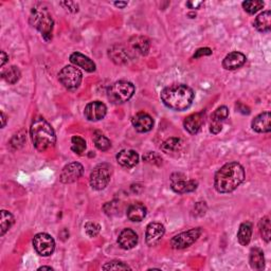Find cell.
I'll return each mask as SVG.
<instances>
[{"instance_id": "obj_1", "label": "cell", "mask_w": 271, "mask_h": 271, "mask_svg": "<svg viewBox=\"0 0 271 271\" xmlns=\"http://www.w3.org/2000/svg\"><path fill=\"white\" fill-rule=\"evenodd\" d=\"M245 179V170L237 162L226 163L215 174L214 187L218 193L233 192Z\"/></svg>"}, {"instance_id": "obj_2", "label": "cell", "mask_w": 271, "mask_h": 271, "mask_svg": "<svg viewBox=\"0 0 271 271\" xmlns=\"http://www.w3.org/2000/svg\"><path fill=\"white\" fill-rule=\"evenodd\" d=\"M194 91L191 87L183 84L168 86L160 93L163 104L176 111L187 110L194 101Z\"/></svg>"}, {"instance_id": "obj_3", "label": "cell", "mask_w": 271, "mask_h": 271, "mask_svg": "<svg viewBox=\"0 0 271 271\" xmlns=\"http://www.w3.org/2000/svg\"><path fill=\"white\" fill-rule=\"evenodd\" d=\"M30 134L35 149L40 152H45L48 149L54 147L56 142L54 129L43 117H36L33 120Z\"/></svg>"}, {"instance_id": "obj_4", "label": "cell", "mask_w": 271, "mask_h": 271, "mask_svg": "<svg viewBox=\"0 0 271 271\" xmlns=\"http://www.w3.org/2000/svg\"><path fill=\"white\" fill-rule=\"evenodd\" d=\"M31 25L40 31L45 41H50L53 32V18L44 8H33L30 16Z\"/></svg>"}, {"instance_id": "obj_5", "label": "cell", "mask_w": 271, "mask_h": 271, "mask_svg": "<svg viewBox=\"0 0 271 271\" xmlns=\"http://www.w3.org/2000/svg\"><path fill=\"white\" fill-rule=\"evenodd\" d=\"M134 86L127 81H118L109 86L107 95L113 104H122L132 98Z\"/></svg>"}, {"instance_id": "obj_6", "label": "cell", "mask_w": 271, "mask_h": 271, "mask_svg": "<svg viewBox=\"0 0 271 271\" xmlns=\"http://www.w3.org/2000/svg\"><path fill=\"white\" fill-rule=\"evenodd\" d=\"M111 167L107 163L96 166L90 174V186L96 191L104 190L108 186L111 178Z\"/></svg>"}, {"instance_id": "obj_7", "label": "cell", "mask_w": 271, "mask_h": 271, "mask_svg": "<svg viewBox=\"0 0 271 271\" xmlns=\"http://www.w3.org/2000/svg\"><path fill=\"white\" fill-rule=\"evenodd\" d=\"M83 74L75 66H65L59 73V80L67 89H76L82 83Z\"/></svg>"}, {"instance_id": "obj_8", "label": "cell", "mask_w": 271, "mask_h": 271, "mask_svg": "<svg viewBox=\"0 0 271 271\" xmlns=\"http://www.w3.org/2000/svg\"><path fill=\"white\" fill-rule=\"evenodd\" d=\"M201 233H202L201 228H194L189 231L182 232V233L174 236L171 239V246L174 249H177V250L186 249L194 244L195 241L200 237Z\"/></svg>"}, {"instance_id": "obj_9", "label": "cell", "mask_w": 271, "mask_h": 271, "mask_svg": "<svg viewBox=\"0 0 271 271\" xmlns=\"http://www.w3.org/2000/svg\"><path fill=\"white\" fill-rule=\"evenodd\" d=\"M198 187L196 180L187 179V177L181 173L173 174L171 177V188L178 194H187V193L194 192Z\"/></svg>"}, {"instance_id": "obj_10", "label": "cell", "mask_w": 271, "mask_h": 271, "mask_svg": "<svg viewBox=\"0 0 271 271\" xmlns=\"http://www.w3.org/2000/svg\"><path fill=\"white\" fill-rule=\"evenodd\" d=\"M33 247L42 256H50L55 249V241L48 233H38L33 238Z\"/></svg>"}, {"instance_id": "obj_11", "label": "cell", "mask_w": 271, "mask_h": 271, "mask_svg": "<svg viewBox=\"0 0 271 271\" xmlns=\"http://www.w3.org/2000/svg\"><path fill=\"white\" fill-rule=\"evenodd\" d=\"M84 173V168L79 162H72L67 164L66 167L61 172L60 180L63 183H73L76 180H79Z\"/></svg>"}, {"instance_id": "obj_12", "label": "cell", "mask_w": 271, "mask_h": 271, "mask_svg": "<svg viewBox=\"0 0 271 271\" xmlns=\"http://www.w3.org/2000/svg\"><path fill=\"white\" fill-rule=\"evenodd\" d=\"M106 113H107V107L100 101H94L87 104L84 110L85 118L91 122H96L104 119Z\"/></svg>"}, {"instance_id": "obj_13", "label": "cell", "mask_w": 271, "mask_h": 271, "mask_svg": "<svg viewBox=\"0 0 271 271\" xmlns=\"http://www.w3.org/2000/svg\"><path fill=\"white\" fill-rule=\"evenodd\" d=\"M166 233V228L160 222H151L147 227L145 232V240L151 247L156 246Z\"/></svg>"}, {"instance_id": "obj_14", "label": "cell", "mask_w": 271, "mask_h": 271, "mask_svg": "<svg viewBox=\"0 0 271 271\" xmlns=\"http://www.w3.org/2000/svg\"><path fill=\"white\" fill-rule=\"evenodd\" d=\"M229 117V109L227 106H220L211 115L210 131L213 134H217L222 129V123Z\"/></svg>"}, {"instance_id": "obj_15", "label": "cell", "mask_w": 271, "mask_h": 271, "mask_svg": "<svg viewBox=\"0 0 271 271\" xmlns=\"http://www.w3.org/2000/svg\"><path fill=\"white\" fill-rule=\"evenodd\" d=\"M205 118H206V114L203 111L192 113L188 115V117L185 119V121H183V126H185V129L188 132L195 134L201 129L202 125L205 124Z\"/></svg>"}, {"instance_id": "obj_16", "label": "cell", "mask_w": 271, "mask_h": 271, "mask_svg": "<svg viewBox=\"0 0 271 271\" xmlns=\"http://www.w3.org/2000/svg\"><path fill=\"white\" fill-rule=\"evenodd\" d=\"M132 126L138 132H149L154 127V120L149 113L138 112L131 119Z\"/></svg>"}, {"instance_id": "obj_17", "label": "cell", "mask_w": 271, "mask_h": 271, "mask_svg": "<svg viewBox=\"0 0 271 271\" xmlns=\"http://www.w3.org/2000/svg\"><path fill=\"white\" fill-rule=\"evenodd\" d=\"M246 61L247 59L245 54L234 51L229 53L225 57L224 61H222V67H224L226 70H236L241 66H244Z\"/></svg>"}, {"instance_id": "obj_18", "label": "cell", "mask_w": 271, "mask_h": 271, "mask_svg": "<svg viewBox=\"0 0 271 271\" xmlns=\"http://www.w3.org/2000/svg\"><path fill=\"white\" fill-rule=\"evenodd\" d=\"M117 161L123 168L131 169L136 167L139 162V155L132 150H122L117 155Z\"/></svg>"}, {"instance_id": "obj_19", "label": "cell", "mask_w": 271, "mask_h": 271, "mask_svg": "<svg viewBox=\"0 0 271 271\" xmlns=\"http://www.w3.org/2000/svg\"><path fill=\"white\" fill-rule=\"evenodd\" d=\"M138 240V235L133 230L124 229L118 237V244L124 250H130L137 246Z\"/></svg>"}, {"instance_id": "obj_20", "label": "cell", "mask_w": 271, "mask_h": 271, "mask_svg": "<svg viewBox=\"0 0 271 271\" xmlns=\"http://www.w3.org/2000/svg\"><path fill=\"white\" fill-rule=\"evenodd\" d=\"M252 129L256 132H269L271 130V115L269 111L260 113L252 121Z\"/></svg>"}, {"instance_id": "obj_21", "label": "cell", "mask_w": 271, "mask_h": 271, "mask_svg": "<svg viewBox=\"0 0 271 271\" xmlns=\"http://www.w3.org/2000/svg\"><path fill=\"white\" fill-rule=\"evenodd\" d=\"M70 62L76 67H80L87 72H93L95 70V64L88 56L80 52H74L70 55Z\"/></svg>"}, {"instance_id": "obj_22", "label": "cell", "mask_w": 271, "mask_h": 271, "mask_svg": "<svg viewBox=\"0 0 271 271\" xmlns=\"http://www.w3.org/2000/svg\"><path fill=\"white\" fill-rule=\"evenodd\" d=\"M130 46L132 50H134L137 53L141 55H148L150 48H151V42L148 37L137 35L130 38Z\"/></svg>"}, {"instance_id": "obj_23", "label": "cell", "mask_w": 271, "mask_h": 271, "mask_svg": "<svg viewBox=\"0 0 271 271\" xmlns=\"http://www.w3.org/2000/svg\"><path fill=\"white\" fill-rule=\"evenodd\" d=\"M148 214V209L141 202H133L127 208V217L131 221H142Z\"/></svg>"}, {"instance_id": "obj_24", "label": "cell", "mask_w": 271, "mask_h": 271, "mask_svg": "<svg viewBox=\"0 0 271 271\" xmlns=\"http://www.w3.org/2000/svg\"><path fill=\"white\" fill-rule=\"evenodd\" d=\"M161 151L171 156H177L182 150V141L179 138H169L161 144Z\"/></svg>"}, {"instance_id": "obj_25", "label": "cell", "mask_w": 271, "mask_h": 271, "mask_svg": "<svg viewBox=\"0 0 271 271\" xmlns=\"http://www.w3.org/2000/svg\"><path fill=\"white\" fill-rule=\"evenodd\" d=\"M250 266L254 270H262L265 267V257L262 249L252 248L250 251L249 257Z\"/></svg>"}, {"instance_id": "obj_26", "label": "cell", "mask_w": 271, "mask_h": 271, "mask_svg": "<svg viewBox=\"0 0 271 271\" xmlns=\"http://www.w3.org/2000/svg\"><path fill=\"white\" fill-rule=\"evenodd\" d=\"M252 224L249 221H245L239 226L238 232H237V239L238 243L241 246H248L251 237H252Z\"/></svg>"}, {"instance_id": "obj_27", "label": "cell", "mask_w": 271, "mask_h": 271, "mask_svg": "<svg viewBox=\"0 0 271 271\" xmlns=\"http://www.w3.org/2000/svg\"><path fill=\"white\" fill-rule=\"evenodd\" d=\"M254 28L258 32L267 33L271 29V12L265 11L260 13L254 21Z\"/></svg>"}, {"instance_id": "obj_28", "label": "cell", "mask_w": 271, "mask_h": 271, "mask_svg": "<svg viewBox=\"0 0 271 271\" xmlns=\"http://www.w3.org/2000/svg\"><path fill=\"white\" fill-rule=\"evenodd\" d=\"M110 60L117 65H124L128 62V54L120 46H113L108 50Z\"/></svg>"}, {"instance_id": "obj_29", "label": "cell", "mask_w": 271, "mask_h": 271, "mask_svg": "<svg viewBox=\"0 0 271 271\" xmlns=\"http://www.w3.org/2000/svg\"><path fill=\"white\" fill-rule=\"evenodd\" d=\"M92 140L94 142L95 148L98 150H100V151H102V152L108 151L111 148L110 140L107 137H105V136L99 130L94 131Z\"/></svg>"}, {"instance_id": "obj_30", "label": "cell", "mask_w": 271, "mask_h": 271, "mask_svg": "<svg viewBox=\"0 0 271 271\" xmlns=\"http://www.w3.org/2000/svg\"><path fill=\"white\" fill-rule=\"evenodd\" d=\"M2 76L7 83L13 85V84H16L19 81V79H21L22 73H21V70H19L16 66H11L3 71Z\"/></svg>"}, {"instance_id": "obj_31", "label": "cell", "mask_w": 271, "mask_h": 271, "mask_svg": "<svg viewBox=\"0 0 271 271\" xmlns=\"http://www.w3.org/2000/svg\"><path fill=\"white\" fill-rule=\"evenodd\" d=\"M14 216L11 213L6 210L2 211V227H0V229H2L0 234H2V236H4L7 232L11 229V227L14 225Z\"/></svg>"}, {"instance_id": "obj_32", "label": "cell", "mask_w": 271, "mask_h": 271, "mask_svg": "<svg viewBox=\"0 0 271 271\" xmlns=\"http://www.w3.org/2000/svg\"><path fill=\"white\" fill-rule=\"evenodd\" d=\"M258 228L262 238L266 241V243H269L271 237V227H270V219L268 216H265L259 220Z\"/></svg>"}, {"instance_id": "obj_33", "label": "cell", "mask_w": 271, "mask_h": 271, "mask_svg": "<svg viewBox=\"0 0 271 271\" xmlns=\"http://www.w3.org/2000/svg\"><path fill=\"white\" fill-rule=\"evenodd\" d=\"M264 2H253V0H248V2L243 3V8L245 11L249 14H255L259 10H262L264 7Z\"/></svg>"}, {"instance_id": "obj_34", "label": "cell", "mask_w": 271, "mask_h": 271, "mask_svg": "<svg viewBox=\"0 0 271 271\" xmlns=\"http://www.w3.org/2000/svg\"><path fill=\"white\" fill-rule=\"evenodd\" d=\"M71 150L77 155H82L86 150V141L79 136H74L71 139Z\"/></svg>"}, {"instance_id": "obj_35", "label": "cell", "mask_w": 271, "mask_h": 271, "mask_svg": "<svg viewBox=\"0 0 271 271\" xmlns=\"http://www.w3.org/2000/svg\"><path fill=\"white\" fill-rule=\"evenodd\" d=\"M104 270H130L131 268L121 260H111V262L107 263L103 266Z\"/></svg>"}, {"instance_id": "obj_36", "label": "cell", "mask_w": 271, "mask_h": 271, "mask_svg": "<svg viewBox=\"0 0 271 271\" xmlns=\"http://www.w3.org/2000/svg\"><path fill=\"white\" fill-rule=\"evenodd\" d=\"M100 231H101V226L98 225V224H95V222L88 221L85 225V232H86V234L88 235L89 237H95L96 235L100 233Z\"/></svg>"}, {"instance_id": "obj_37", "label": "cell", "mask_w": 271, "mask_h": 271, "mask_svg": "<svg viewBox=\"0 0 271 271\" xmlns=\"http://www.w3.org/2000/svg\"><path fill=\"white\" fill-rule=\"evenodd\" d=\"M143 160L148 163L155 164V166H161L162 164V158L155 152H150L147 155H144Z\"/></svg>"}, {"instance_id": "obj_38", "label": "cell", "mask_w": 271, "mask_h": 271, "mask_svg": "<svg viewBox=\"0 0 271 271\" xmlns=\"http://www.w3.org/2000/svg\"><path fill=\"white\" fill-rule=\"evenodd\" d=\"M61 5L65 7V9H67L68 11L71 13H76L77 11H79V5L73 2H64V3H61Z\"/></svg>"}, {"instance_id": "obj_39", "label": "cell", "mask_w": 271, "mask_h": 271, "mask_svg": "<svg viewBox=\"0 0 271 271\" xmlns=\"http://www.w3.org/2000/svg\"><path fill=\"white\" fill-rule=\"evenodd\" d=\"M212 54V50L210 49V48H200V49H198L195 54H194V59H199V57L201 56H208V55H211Z\"/></svg>"}, {"instance_id": "obj_40", "label": "cell", "mask_w": 271, "mask_h": 271, "mask_svg": "<svg viewBox=\"0 0 271 271\" xmlns=\"http://www.w3.org/2000/svg\"><path fill=\"white\" fill-rule=\"evenodd\" d=\"M202 4V2H189L187 3V7H189L190 9H198Z\"/></svg>"}, {"instance_id": "obj_41", "label": "cell", "mask_w": 271, "mask_h": 271, "mask_svg": "<svg viewBox=\"0 0 271 271\" xmlns=\"http://www.w3.org/2000/svg\"><path fill=\"white\" fill-rule=\"evenodd\" d=\"M8 60H9V56L7 55V53L5 51H2V67H4L6 65Z\"/></svg>"}, {"instance_id": "obj_42", "label": "cell", "mask_w": 271, "mask_h": 271, "mask_svg": "<svg viewBox=\"0 0 271 271\" xmlns=\"http://www.w3.org/2000/svg\"><path fill=\"white\" fill-rule=\"evenodd\" d=\"M127 5H128V3H126V2H117V3H114V6L115 7H118L119 9H124L125 7H127Z\"/></svg>"}, {"instance_id": "obj_43", "label": "cell", "mask_w": 271, "mask_h": 271, "mask_svg": "<svg viewBox=\"0 0 271 271\" xmlns=\"http://www.w3.org/2000/svg\"><path fill=\"white\" fill-rule=\"evenodd\" d=\"M2 120H3V124H2V127L4 128L6 126V124H7V117H6V114L4 111H2Z\"/></svg>"}, {"instance_id": "obj_44", "label": "cell", "mask_w": 271, "mask_h": 271, "mask_svg": "<svg viewBox=\"0 0 271 271\" xmlns=\"http://www.w3.org/2000/svg\"><path fill=\"white\" fill-rule=\"evenodd\" d=\"M38 270H53V268L52 267H47V266H43V267H41V268H38Z\"/></svg>"}]
</instances>
